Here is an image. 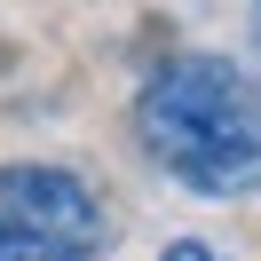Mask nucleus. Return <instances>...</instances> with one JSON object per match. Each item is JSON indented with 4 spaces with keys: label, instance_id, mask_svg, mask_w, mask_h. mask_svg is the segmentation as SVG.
I'll return each mask as SVG.
<instances>
[{
    "label": "nucleus",
    "instance_id": "4",
    "mask_svg": "<svg viewBox=\"0 0 261 261\" xmlns=\"http://www.w3.org/2000/svg\"><path fill=\"white\" fill-rule=\"evenodd\" d=\"M159 261H214V245H206V238H174Z\"/></svg>",
    "mask_w": 261,
    "mask_h": 261
},
{
    "label": "nucleus",
    "instance_id": "2",
    "mask_svg": "<svg viewBox=\"0 0 261 261\" xmlns=\"http://www.w3.org/2000/svg\"><path fill=\"white\" fill-rule=\"evenodd\" d=\"M0 222L24 229V238H48L64 253L95 261L111 245V222H103V198L87 190L71 166H0Z\"/></svg>",
    "mask_w": 261,
    "mask_h": 261
},
{
    "label": "nucleus",
    "instance_id": "3",
    "mask_svg": "<svg viewBox=\"0 0 261 261\" xmlns=\"http://www.w3.org/2000/svg\"><path fill=\"white\" fill-rule=\"evenodd\" d=\"M0 261H80V253H64V245L24 238V229H8V222H0Z\"/></svg>",
    "mask_w": 261,
    "mask_h": 261
},
{
    "label": "nucleus",
    "instance_id": "1",
    "mask_svg": "<svg viewBox=\"0 0 261 261\" xmlns=\"http://www.w3.org/2000/svg\"><path fill=\"white\" fill-rule=\"evenodd\" d=\"M135 135L198 198L261 190V87L229 56H166L135 95Z\"/></svg>",
    "mask_w": 261,
    "mask_h": 261
}]
</instances>
